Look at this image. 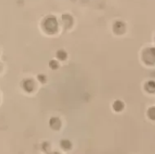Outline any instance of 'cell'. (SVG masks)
<instances>
[{"label": "cell", "mask_w": 155, "mask_h": 154, "mask_svg": "<svg viewBox=\"0 0 155 154\" xmlns=\"http://www.w3.org/2000/svg\"><path fill=\"white\" fill-rule=\"evenodd\" d=\"M62 21L64 23V26L66 28H70L73 24V19L70 15H64L62 16Z\"/></svg>", "instance_id": "obj_7"}, {"label": "cell", "mask_w": 155, "mask_h": 154, "mask_svg": "<svg viewBox=\"0 0 155 154\" xmlns=\"http://www.w3.org/2000/svg\"><path fill=\"white\" fill-rule=\"evenodd\" d=\"M143 61L148 65H153L155 64V48H147L144 51L142 55Z\"/></svg>", "instance_id": "obj_2"}, {"label": "cell", "mask_w": 155, "mask_h": 154, "mask_svg": "<svg viewBox=\"0 0 155 154\" xmlns=\"http://www.w3.org/2000/svg\"><path fill=\"white\" fill-rule=\"evenodd\" d=\"M144 90L149 93H155V82L149 81L144 85Z\"/></svg>", "instance_id": "obj_6"}, {"label": "cell", "mask_w": 155, "mask_h": 154, "mask_svg": "<svg viewBox=\"0 0 155 154\" xmlns=\"http://www.w3.org/2000/svg\"><path fill=\"white\" fill-rule=\"evenodd\" d=\"M50 126L54 130H59L61 128V122L60 121V119L58 117H52L50 120Z\"/></svg>", "instance_id": "obj_5"}, {"label": "cell", "mask_w": 155, "mask_h": 154, "mask_svg": "<svg viewBox=\"0 0 155 154\" xmlns=\"http://www.w3.org/2000/svg\"><path fill=\"white\" fill-rule=\"evenodd\" d=\"M147 114H148V117H150V119L155 121V106L151 107V108L149 109Z\"/></svg>", "instance_id": "obj_10"}, {"label": "cell", "mask_w": 155, "mask_h": 154, "mask_svg": "<svg viewBox=\"0 0 155 154\" xmlns=\"http://www.w3.org/2000/svg\"><path fill=\"white\" fill-rule=\"evenodd\" d=\"M56 56H57V58L60 59L61 61H64V60L67 58V54H66V52L64 51L60 50L57 51V53H56Z\"/></svg>", "instance_id": "obj_9"}, {"label": "cell", "mask_w": 155, "mask_h": 154, "mask_svg": "<svg viewBox=\"0 0 155 154\" xmlns=\"http://www.w3.org/2000/svg\"><path fill=\"white\" fill-rule=\"evenodd\" d=\"M113 108H114V109L115 111L120 112L122 111L123 109V108H124V104H123L122 101L116 100L114 103Z\"/></svg>", "instance_id": "obj_8"}, {"label": "cell", "mask_w": 155, "mask_h": 154, "mask_svg": "<svg viewBox=\"0 0 155 154\" xmlns=\"http://www.w3.org/2000/svg\"><path fill=\"white\" fill-rule=\"evenodd\" d=\"M49 65L51 67L52 69H56L59 66V64H58V62L56 61H50V63H49Z\"/></svg>", "instance_id": "obj_12"}, {"label": "cell", "mask_w": 155, "mask_h": 154, "mask_svg": "<svg viewBox=\"0 0 155 154\" xmlns=\"http://www.w3.org/2000/svg\"><path fill=\"white\" fill-rule=\"evenodd\" d=\"M38 80H39L42 83H44L46 82V77L44 76V75L43 74L38 75Z\"/></svg>", "instance_id": "obj_13"}, {"label": "cell", "mask_w": 155, "mask_h": 154, "mask_svg": "<svg viewBox=\"0 0 155 154\" xmlns=\"http://www.w3.org/2000/svg\"><path fill=\"white\" fill-rule=\"evenodd\" d=\"M43 27L48 34H55L58 29V23L54 16H48L43 23Z\"/></svg>", "instance_id": "obj_1"}, {"label": "cell", "mask_w": 155, "mask_h": 154, "mask_svg": "<svg viewBox=\"0 0 155 154\" xmlns=\"http://www.w3.org/2000/svg\"><path fill=\"white\" fill-rule=\"evenodd\" d=\"M125 29H126V26L124 23L121 21H118L116 22L114 25V32L117 34H122L123 33L125 32Z\"/></svg>", "instance_id": "obj_3"}, {"label": "cell", "mask_w": 155, "mask_h": 154, "mask_svg": "<svg viewBox=\"0 0 155 154\" xmlns=\"http://www.w3.org/2000/svg\"><path fill=\"white\" fill-rule=\"evenodd\" d=\"M23 87L26 91L28 92H31L35 88V83L33 80H25L24 83H23Z\"/></svg>", "instance_id": "obj_4"}, {"label": "cell", "mask_w": 155, "mask_h": 154, "mask_svg": "<svg viewBox=\"0 0 155 154\" xmlns=\"http://www.w3.org/2000/svg\"><path fill=\"white\" fill-rule=\"evenodd\" d=\"M61 145L65 150H68L71 148V143L69 140H62L61 142Z\"/></svg>", "instance_id": "obj_11"}]
</instances>
